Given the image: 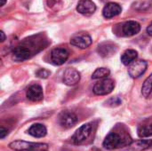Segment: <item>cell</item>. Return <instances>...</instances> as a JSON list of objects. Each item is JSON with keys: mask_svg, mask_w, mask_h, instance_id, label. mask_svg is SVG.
Listing matches in <instances>:
<instances>
[{"mask_svg": "<svg viewBox=\"0 0 152 151\" xmlns=\"http://www.w3.org/2000/svg\"><path fill=\"white\" fill-rule=\"evenodd\" d=\"M133 142L132 138L126 132L114 131L110 132L103 141V147L109 150H118L130 146Z\"/></svg>", "mask_w": 152, "mask_h": 151, "instance_id": "cell-1", "label": "cell"}, {"mask_svg": "<svg viewBox=\"0 0 152 151\" xmlns=\"http://www.w3.org/2000/svg\"><path fill=\"white\" fill-rule=\"evenodd\" d=\"M9 148L14 151H45L48 150V145L45 143L28 142L18 140L11 142Z\"/></svg>", "mask_w": 152, "mask_h": 151, "instance_id": "cell-2", "label": "cell"}, {"mask_svg": "<svg viewBox=\"0 0 152 151\" xmlns=\"http://www.w3.org/2000/svg\"><path fill=\"white\" fill-rule=\"evenodd\" d=\"M92 132H93V124L86 123V124L83 125L82 126H80L75 132V133L71 137V142L75 145L84 144L90 137Z\"/></svg>", "mask_w": 152, "mask_h": 151, "instance_id": "cell-3", "label": "cell"}, {"mask_svg": "<svg viewBox=\"0 0 152 151\" xmlns=\"http://www.w3.org/2000/svg\"><path fill=\"white\" fill-rule=\"evenodd\" d=\"M114 87L115 84L113 80L104 78L94 85L93 92L95 95H107L114 90Z\"/></svg>", "mask_w": 152, "mask_h": 151, "instance_id": "cell-4", "label": "cell"}, {"mask_svg": "<svg viewBox=\"0 0 152 151\" xmlns=\"http://www.w3.org/2000/svg\"><path fill=\"white\" fill-rule=\"evenodd\" d=\"M148 67L147 61L143 60H136L128 67V74L133 78H138L142 76Z\"/></svg>", "mask_w": 152, "mask_h": 151, "instance_id": "cell-5", "label": "cell"}, {"mask_svg": "<svg viewBox=\"0 0 152 151\" xmlns=\"http://www.w3.org/2000/svg\"><path fill=\"white\" fill-rule=\"evenodd\" d=\"M92 37L86 33H78L70 39V44L80 49H86L92 44Z\"/></svg>", "mask_w": 152, "mask_h": 151, "instance_id": "cell-6", "label": "cell"}, {"mask_svg": "<svg viewBox=\"0 0 152 151\" xmlns=\"http://www.w3.org/2000/svg\"><path fill=\"white\" fill-rule=\"evenodd\" d=\"M77 122V115L72 111H62L59 116V123L64 128H70Z\"/></svg>", "mask_w": 152, "mask_h": 151, "instance_id": "cell-7", "label": "cell"}, {"mask_svg": "<svg viewBox=\"0 0 152 151\" xmlns=\"http://www.w3.org/2000/svg\"><path fill=\"white\" fill-rule=\"evenodd\" d=\"M69 58V52L64 48H55L51 53V60L55 65L64 64Z\"/></svg>", "mask_w": 152, "mask_h": 151, "instance_id": "cell-8", "label": "cell"}, {"mask_svg": "<svg viewBox=\"0 0 152 151\" xmlns=\"http://www.w3.org/2000/svg\"><path fill=\"white\" fill-rule=\"evenodd\" d=\"M80 81V73L73 68H69L64 71L63 83L69 86L77 85Z\"/></svg>", "mask_w": 152, "mask_h": 151, "instance_id": "cell-9", "label": "cell"}, {"mask_svg": "<svg viewBox=\"0 0 152 151\" xmlns=\"http://www.w3.org/2000/svg\"><path fill=\"white\" fill-rule=\"evenodd\" d=\"M27 98L33 102H38L41 101L44 98V93L43 89L39 85H30L26 92Z\"/></svg>", "mask_w": 152, "mask_h": 151, "instance_id": "cell-10", "label": "cell"}, {"mask_svg": "<svg viewBox=\"0 0 152 151\" xmlns=\"http://www.w3.org/2000/svg\"><path fill=\"white\" fill-rule=\"evenodd\" d=\"M77 11L84 15H92L96 11V5L91 0H80L77 4Z\"/></svg>", "mask_w": 152, "mask_h": 151, "instance_id": "cell-11", "label": "cell"}, {"mask_svg": "<svg viewBox=\"0 0 152 151\" xmlns=\"http://www.w3.org/2000/svg\"><path fill=\"white\" fill-rule=\"evenodd\" d=\"M121 12H122V7L118 3L110 2L104 6L102 10V14L106 19H110L119 15Z\"/></svg>", "mask_w": 152, "mask_h": 151, "instance_id": "cell-12", "label": "cell"}, {"mask_svg": "<svg viewBox=\"0 0 152 151\" xmlns=\"http://www.w3.org/2000/svg\"><path fill=\"white\" fill-rule=\"evenodd\" d=\"M30 51L28 48L25 47V46H17L13 49L12 56V60L17 61V62H20V61H24L30 58Z\"/></svg>", "mask_w": 152, "mask_h": 151, "instance_id": "cell-13", "label": "cell"}, {"mask_svg": "<svg viewBox=\"0 0 152 151\" xmlns=\"http://www.w3.org/2000/svg\"><path fill=\"white\" fill-rule=\"evenodd\" d=\"M123 33L126 36H133L141 30V25L135 20H128L122 27Z\"/></svg>", "mask_w": 152, "mask_h": 151, "instance_id": "cell-14", "label": "cell"}, {"mask_svg": "<svg viewBox=\"0 0 152 151\" xmlns=\"http://www.w3.org/2000/svg\"><path fill=\"white\" fill-rule=\"evenodd\" d=\"M28 133L35 138H43L46 135V127L42 124H34L28 130Z\"/></svg>", "mask_w": 152, "mask_h": 151, "instance_id": "cell-15", "label": "cell"}, {"mask_svg": "<svg viewBox=\"0 0 152 151\" xmlns=\"http://www.w3.org/2000/svg\"><path fill=\"white\" fill-rule=\"evenodd\" d=\"M138 58V53L134 49L126 50L121 56V62L124 65H130L134 61H135Z\"/></svg>", "mask_w": 152, "mask_h": 151, "instance_id": "cell-16", "label": "cell"}, {"mask_svg": "<svg viewBox=\"0 0 152 151\" xmlns=\"http://www.w3.org/2000/svg\"><path fill=\"white\" fill-rule=\"evenodd\" d=\"M98 51H99V53L102 57H109L116 52V47H115L114 44L106 42V43H102L99 45Z\"/></svg>", "mask_w": 152, "mask_h": 151, "instance_id": "cell-17", "label": "cell"}, {"mask_svg": "<svg viewBox=\"0 0 152 151\" xmlns=\"http://www.w3.org/2000/svg\"><path fill=\"white\" fill-rule=\"evenodd\" d=\"M134 151H143L152 147V140H139L133 142L130 145Z\"/></svg>", "mask_w": 152, "mask_h": 151, "instance_id": "cell-18", "label": "cell"}, {"mask_svg": "<svg viewBox=\"0 0 152 151\" xmlns=\"http://www.w3.org/2000/svg\"><path fill=\"white\" fill-rule=\"evenodd\" d=\"M142 94L146 99L152 98V74L146 78L142 86Z\"/></svg>", "mask_w": 152, "mask_h": 151, "instance_id": "cell-19", "label": "cell"}, {"mask_svg": "<svg viewBox=\"0 0 152 151\" xmlns=\"http://www.w3.org/2000/svg\"><path fill=\"white\" fill-rule=\"evenodd\" d=\"M138 136L141 138H147L152 136V122L145 123L139 125L137 130Z\"/></svg>", "mask_w": 152, "mask_h": 151, "instance_id": "cell-20", "label": "cell"}, {"mask_svg": "<svg viewBox=\"0 0 152 151\" xmlns=\"http://www.w3.org/2000/svg\"><path fill=\"white\" fill-rule=\"evenodd\" d=\"M110 74V71L109 69L99 68L93 73L92 78L93 79H103V78H106Z\"/></svg>", "mask_w": 152, "mask_h": 151, "instance_id": "cell-21", "label": "cell"}, {"mask_svg": "<svg viewBox=\"0 0 152 151\" xmlns=\"http://www.w3.org/2000/svg\"><path fill=\"white\" fill-rule=\"evenodd\" d=\"M122 102V100L120 97L118 96H116V97H112L110 99H109L107 101H106V104L109 106V107H111V108H115V107H118L121 104Z\"/></svg>", "mask_w": 152, "mask_h": 151, "instance_id": "cell-22", "label": "cell"}, {"mask_svg": "<svg viewBox=\"0 0 152 151\" xmlns=\"http://www.w3.org/2000/svg\"><path fill=\"white\" fill-rule=\"evenodd\" d=\"M37 76L40 78H47L50 76V71L46 70L45 69H40L37 72Z\"/></svg>", "mask_w": 152, "mask_h": 151, "instance_id": "cell-23", "label": "cell"}, {"mask_svg": "<svg viewBox=\"0 0 152 151\" xmlns=\"http://www.w3.org/2000/svg\"><path fill=\"white\" fill-rule=\"evenodd\" d=\"M7 134H8V130L5 129L3 126H1V128H0V138L1 139H4Z\"/></svg>", "mask_w": 152, "mask_h": 151, "instance_id": "cell-24", "label": "cell"}, {"mask_svg": "<svg viewBox=\"0 0 152 151\" xmlns=\"http://www.w3.org/2000/svg\"><path fill=\"white\" fill-rule=\"evenodd\" d=\"M147 32H148V34L152 36V21L151 22V24L148 26V28H147Z\"/></svg>", "mask_w": 152, "mask_h": 151, "instance_id": "cell-25", "label": "cell"}, {"mask_svg": "<svg viewBox=\"0 0 152 151\" xmlns=\"http://www.w3.org/2000/svg\"><path fill=\"white\" fill-rule=\"evenodd\" d=\"M0 36H1V39H0V40H1V42L3 43V42L5 40V35H4V31H2V30L0 31Z\"/></svg>", "mask_w": 152, "mask_h": 151, "instance_id": "cell-26", "label": "cell"}, {"mask_svg": "<svg viewBox=\"0 0 152 151\" xmlns=\"http://www.w3.org/2000/svg\"><path fill=\"white\" fill-rule=\"evenodd\" d=\"M5 3H6V0H1V4H0V5H1V6H4V5L5 4Z\"/></svg>", "mask_w": 152, "mask_h": 151, "instance_id": "cell-27", "label": "cell"}]
</instances>
